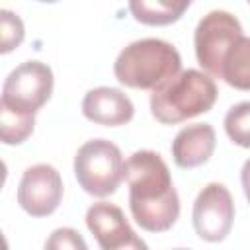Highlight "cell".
Here are the masks:
<instances>
[{"mask_svg":"<svg viewBox=\"0 0 250 250\" xmlns=\"http://www.w3.org/2000/svg\"><path fill=\"white\" fill-rule=\"evenodd\" d=\"M238 37H242V25L232 14L225 10H213L203 16L193 35L195 57L201 68L207 74L221 78L223 57Z\"/></svg>","mask_w":250,"mask_h":250,"instance_id":"cell-6","label":"cell"},{"mask_svg":"<svg viewBox=\"0 0 250 250\" xmlns=\"http://www.w3.org/2000/svg\"><path fill=\"white\" fill-rule=\"evenodd\" d=\"M45 248H55V250H61V248H72V250H86L88 244L86 240L80 236V232H76L74 229H57L47 240H45Z\"/></svg>","mask_w":250,"mask_h":250,"instance_id":"cell-17","label":"cell"},{"mask_svg":"<svg viewBox=\"0 0 250 250\" xmlns=\"http://www.w3.org/2000/svg\"><path fill=\"white\" fill-rule=\"evenodd\" d=\"M86 225L104 250L146 248V244L131 229L125 213L113 203L98 201L90 205L86 211Z\"/></svg>","mask_w":250,"mask_h":250,"instance_id":"cell-9","label":"cell"},{"mask_svg":"<svg viewBox=\"0 0 250 250\" xmlns=\"http://www.w3.org/2000/svg\"><path fill=\"white\" fill-rule=\"evenodd\" d=\"M191 219L199 238L207 242L225 240L234 221V201L230 191L223 184H207L193 201Z\"/></svg>","mask_w":250,"mask_h":250,"instance_id":"cell-7","label":"cell"},{"mask_svg":"<svg viewBox=\"0 0 250 250\" xmlns=\"http://www.w3.org/2000/svg\"><path fill=\"white\" fill-rule=\"evenodd\" d=\"M248 4H250V0H248Z\"/></svg>","mask_w":250,"mask_h":250,"instance_id":"cell-20","label":"cell"},{"mask_svg":"<svg viewBox=\"0 0 250 250\" xmlns=\"http://www.w3.org/2000/svg\"><path fill=\"white\" fill-rule=\"evenodd\" d=\"M217 84L211 74L188 68L166 80L150 94V113L162 125H176L209 111L217 102Z\"/></svg>","mask_w":250,"mask_h":250,"instance_id":"cell-2","label":"cell"},{"mask_svg":"<svg viewBox=\"0 0 250 250\" xmlns=\"http://www.w3.org/2000/svg\"><path fill=\"white\" fill-rule=\"evenodd\" d=\"M193 0H129V12L145 25H170L178 21Z\"/></svg>","mask_w":250,"mask_h":250,"instance_id":"cell-12","label":"cell"},{"mask_svg":"<svg viewBox=\"0 0 250 250\" xmlns=\"http://www.w3.org/2000/svg\"><path fill=\"white\" fill-rule=\"evenodd\" d=\"M123 156L117 145L107 139L84 143L74 156V176L80 188L94 197H107L123 182Z\"/></svg>","mask_w":250,"mask_h":250,"instance_id":"cell-4","label":"cell"},{"mask_svg":"<svg viewBox=\"0 0 250 250\" xmlns=\"http://www.w3.org/2000/svg\"><path fill=\"white\" fill-rule=\"evenodd\" d=\"M0 37H2L0 51L4 55L21 45V41L25 37V27L18 14H14L10 10L0 12Z\"/></svg>","mask_w":250,"mask_h":250,"instance_id":"cell-16","label":"cell"},{"mask_svg":"<svg viewBox=\"0 0 250 250\" xmlns=\"http://www.w3.org/2000/svg\"><path fill=\"white\" fill-rule=\"evenodd\" d=\"M123 176L135 223L148 232L172 229L180 217V197L162 156L154 150H137L125 160Z\"/></svg>","mask_w":250,"mask_h":250,"instance_id":"cell-1","label":"cell"},{"mask_svg":"<svg viewBox=\"0 0 250 250\" xmlns=\"http://www.w3.org/2000/svg\"><path fill=\"white\" fill-rule=\"evenodd\" d=\"M182 70V57L174 45L162 39H139L129 43L115 59V78L137 90H156Z\"/></svg>","mask_w":250,"mask_h":250,"instance_id":"cell-3","label":"cell"},{"mask_svg":"<svg viewBox=\"0 0 250 250\" xmlns=\"http://www.w3.org/2000/svg\"><path fill=\"white\" fill-rule=\"evenodd\" d=\"M35 127L33 113H20L0 104V137L4 145H21Z\"/></svg>","mask_w":250,"mask_h":250,"instance_id":"cell-14","label":"cell"},{"mask_svg":"<svg viewBox=\"0 0 250 250\" xmlns=\"http://www.w3.org/2000/svg\"><path fill=\"white\" fill-rule=\"evenodd\" d=\"M240 180H242V188H244V195L250 201V158L244 162L242 172H240Z\"/></svg>","mask_w":250,"mask_h":250,"instance_id":"cell-18","label":"cell"},{"mask_svg":"<svg viewBox=\"0 0 250 250\" xmlns=\"http://www.w3.org/2000/svg\"><path fill=\"white\" fill-rule=\"evenodd\" d=\"M215 143V129L209 123L186 125L172 141L174 162L180 168H197L213 156Z\"/></svg>","mask_w":250,"mask_h":250,"instance_id":"cell-11","label":"cell"},{"mask_svg":"<svg viewBox=\"0 0 250 250\" xmlns=\"http://www.w3.org/2000/svg\"><path fill=\"white\" fill-rule=\"evenodd\" d=\"M225 131L234 145L250 148V102H240L227 111Z\"/></svg>","mask_w":250,"mask_h":250,"instance_id":"cell-15","label":"cell"},{"mask_svg":"<svg viewBox=\"0 0 250 250\" xmlns=\"http://www.w3.org/2000/svg\"><path fill=\"white\" fill-rule=\"evenodd\" d=\"M82 113L88 121L105 125V127H119L133 119L135 105L127 94L117 88L100 86L90 90L82 100Z\"/></svg>","mask_w":250,"mask_h":250,"instance_id":"cell-10","label":"cell"},{"mask_svg":"<svg viewBox=\"0 0 250 250\" xmlns=\"http://www.w3.org/2000/svg\"><path fill=\"white\" fill-rule=\"evenodd\" d=\"M53 86V70L45 62L25 61L6 76L0 104L14 111L35 115L49 102Z\"/></svg>","mask_w":250,"mask_h":250,"instance_id":"cell-5","label":"cell"},{"mask_svg":"<svg viewBox=\"0 0 250 250\" xmlns=\"http://www.w3.org/2000/svg\"><path fill=\"white\" fill-rule=\"evenodd\" d=\"M221 78L236 90H250V37L242 35L230 45L223 57Z\"/></svg>","mask_w":250,"mask_h":250,"instance_id":"cell-13","label":"cell"},{"mask_svg":"<svg viewBox=\"0 0 250 250\" xmlns=\"http://www.w3.org/2000/svg\"><path fill=\"white\" fill-rule=\"evenodd\" d=\"M39 2H49L51 4V2H57V0H39Z\"/></svg>","mask_w":250,"mask_h":250,"instance_id":"cell-19","label":"cell"},{"mask_svg":"<svg viewBox=\"0 0 250 250\" xmlns=\"http://www.w3.org/2000/svg\"><path fill=\"white\" fill-rule=\"evenodd\" d=\"M62 178L51 164L29 166L18 186V203L31 217H47L57 211L62 199Z\"/></svg>","mask_w":250,"mask_h":250,"instance_id":"cell-8","label":"cell"}]
</instances>
